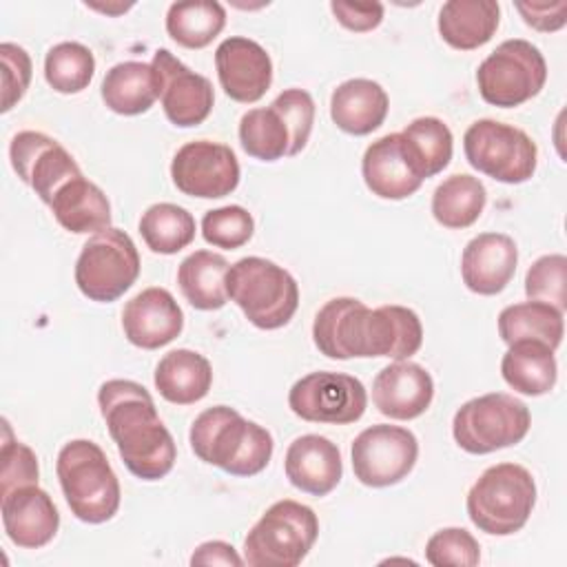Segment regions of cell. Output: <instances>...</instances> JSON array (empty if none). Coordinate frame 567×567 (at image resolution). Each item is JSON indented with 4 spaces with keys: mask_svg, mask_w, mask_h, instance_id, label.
<instances>
[{
    "mask_svg": "<svg viewBox=\"0 0 567 567\" xmlns=\"http://www.w3.org/2000/svg\"><path fill=\"white\" fill-rule=\"evenodd\" d=\"M226 24V9L213 0L173 2L166 13L168 35L186 49L208 47Z\"/></svg>",
    "mask_w": 567,
    "mask_h": 567,
    "instance_id": "cell-34",
    "label": "cell"
},
{
    "mask_svg": "<svg viewBox=\"0 0 567 567\" xmlns=\"http://www.w3.org/2000/svg\"><path fill=\"white\" fill-rule=\"evenodd\" d=\"M501 374L505 383L518 394H547L556 385L558 377L554 350L540 341L509 343L501 359Z\"/></svg>",
    "mask_w": 567,
    "mask_h": 567,
    "instance_id": "cell-29",
    "label": "cell"
},
{
    "mask_svg": "<svg viewBox=\"0 0 567 567\" xmlns=\"http://www.w3.org/2000/svg\"><path fill=\"white\" fill-rule=\"evenodd\" d=\"M518 13L523 16L525 24L536 31H558L567 22V2H516Z\"/></svg>",
    "mask_w": 567,
    "mask_h": 567,
    "instance_id": "cell-45",
    "label": "cell"
},
{
    "mask_svg": "<svg viewBox=\"0 0 567 567\" xmlns=\"http://www.w3.org/2000/svg\"><path fill=\"white\" fill-rule=\"evenodd\" d=\"M312 341L328 359H410L423 343L419 315L405 306L368 308L354 297H334L315 315Z\"/></svg>",
    "mask_w": 567,
    "mask_h": 567,
    "instance_id": "cell-1",
    "label": "cell"
},
{
    "mask_svg": "<svg viewBox=\"0 0 567 567\" xmlns=\"http://www.w3.org/2000/svg\"><path fill=\"white\" fill-rule=\"evenodd\" d=\"M425 560L434 567H474L481 560V545L463 527H443L427 538Z\"/></svg>",
    "mask_w": 567,
    "mask_h": 567,
    "instance_id": "cell-40",
    "label": "cell"
},
{
    "mask_svg": "<svg viewBox=\"0 0 567 567\" xmlns=\"http://www.w3.org/2000/svg\"><path fill=\"white\" fill-rule=\"evenodd\" d=\"M226 292L259 330L284 328L297 312L295 277L266 257H241L226 272Z\"/></svg>",
    "mask_w": 567,
    "mask_h": 567,
    "instance_id": "cell-5",
    "label": "cell"
},
{
    "mask_svg": "<svg viewBox=\"0 0 567 567\" xmlns=\"http://www.w3.org/2000/svg\"><path fill=\"white\" fill-rule=\"evenodd\" d=\"M390 97L385 89L368 78L341 82L330 95V117L343 133L368 135L377 131L388 115Z\"/></svg>",
    "mask_w": 567,
    "mask_h": 567,
    "instance_id": "cell-24",
    "label": "cell"
},
{
    "mask_svg": "<svg viewBox=\"0 0 567 567\" xmlns=\"http://www.w3.org/2000/svg\"><path fill=\"white\" fill-rule=\"evenodd\" d=\"M288 405L303 421L348 425L363 416L368 392L352 374L321 370L292 383Z\"/></svg>",
    "mask_w": 567,
    "mask_h": 567,
    "instance_id": "cell-12",
    "label": "cell"
},
{
    "mask_svg": "<svg viewBox=\"0 0 567 567\" xmlns=\"http://www.w3.org/2000/svg\"><path fill=\"white\" fill-rule=\"evenodd\" d=\"M401 137L410 164L421 179L434 177L447 168L454 151V137L443 120L432 115L416 117L401 131Z\"/></svg>",
    "mask_w": 567,
    "mask_h": 567,
    "instance_id": "cell-32",
    "label": "cell"
},
{
    "mask_svg": "<svg viewBox=\"0 0 567 567\" xmlns=\"http://www.w3.org/2000/svg\"><path fill=\"white\" fill-rule=\"evenodd\" d=\"M153 381L159 396L168 403L190 405L208 394L213 385V368L204 354L177 348L159 359Z\"/></svg>",
    "mask_w": 567,
    "mask_h": 567,
    "instance_id": "cell-25",
    "label": "cell"
},
{
    "mask_svg": "<svg viewBox=\"0 0 567 567\" xmlns=\"http://www.w3.org/2000/svg\"><path fill=\"white\" fill-rule=\"evenodd\" d=\"M518 264L516 241L505 233H481L461 255V277L476 295H498L512 281Z\"/></svg>",
    "mask_w": 567,
    "mask_h": 567,
    "instance_id": "cell-21",
    "label": "cell"
},
{
    "mask_svg": "<svg viewBox=\"0 0 567 567\" xmlns=\"http://www.w3.org/2000/svg\"><path fill=\"white\" fill-rule=\"evenodd\" d=\"M432 399V374L423 365L408 359L381 368L372 381V403L388 419H416L430 408Z\"/></svg>",
    "mask_w": 567,
    "mask_h": 567,
    "instance_id": "cell-20",
    "label": "cell"
},
{
    "mask_svg": "<svg viewBox=\"0 0 567 567\" xmlns=\"http://www.w3.org/2000/svg\"><path fill=\"white\" fill-rule=\"evenodd\" d=\"M190 565H233V567H239V565H244V558L237 554V549L230 543L208 540V543H202L193 551Z\"/></svg>",
    "mask_w": 567,
    "mask_h": 567,
    "instance_id": "cell-46",
    "label": "cell"
},
{
    "mask_svg": "<svg viewBox=\"0 0 567 567\" xmlns=\"http://www.w3.org/2000/svg\"><path fill=\"white\" fill-rule=\"evenodd\" d=\"M58 481L71 514L89 525L111 520L120 509V481L104 450L89 439L62 445L55 463Z\"/></svg>",
    "mask_w": 567,
    "mask_h": 567,
    "instance_id": "cell-4",
    "label": "cell"
},
{
    "mask_svg": "<svg viewBox=\"0 0 567 567\" xmlns=\"http://www.w3.org/2000/svg\"><path fill=\"white\" fill-rule=\"evenodd\" d=\"M86 7H91V9H97V11H102V13H120V11H126L131 4H122V7H104V4H86Z\"/></svg>",
    "mask_w": 567,
    "mask_h": 567,
    "instance_id": "cell-47",
    "label": "cell"
},
{
    "mask_svg": "<svg viewBox=\"0 0 567 567\" xmlns=\"http://www.w3.org/2000/svg\"><path fill=\"white\" fill-rule=\"evenodd\" d=\"M140 235L157 255H175L195 239V217L171 202L148 206L140 217Z\"/></svg>",
    "mask_w": 567,
    "mask_h": 567,
    "instance_id": "cell-35",
    "label": "cell"
},
{
    "mask_svg": "<svg viewBox=\"0 0 567 567\" xmlns=\"http://www.w3.org/2000/svg\"><path fill=\"white\" fill-rule=\"evenodd\" d=\"M102 100L117 115L146 113L159 100V84L153 64L126 60L111 66L102 80Z\"/></svg>",
    "mask_w": 567,
    "mask_h": 567,
    "instance_id": "cell-28",
    "label": "cell"
},
{
    "mask_svg": "<svg viewBox=\"0 0 567 567\" xmlns=\"http://www.w3.org/2000/svg\"><path fill=\"white\" fill-rule=\"evenodd\" d=\"M171 179L188 197L219 199L239 184V162L230 146L195 140L186 142L171 162Z\"/></svg>",
    "mask_w": 567,
    "mask_h": 567,
    "instance_id": "cell-14",
    "label": "cell"
},
{
    "mask_svg": "<svg viewBox=\"0 0 567 567\" xmlns=\"http://www.w3.org/2000/svg\"><path fill=\"white\" fill-rule=\"evenodd\" d=\"M284 470L286 478L297 489L312 496H326L339 485L343 476L341 452L326 436L303 434L288 445Z\"/></svg>",
    "mask_w": 567,
    "mask_h": 567,
    "instance_id": "cell-22",
    "label": "cell"
},
{
    "mask_svg": "<svg viewBox=\"0 0 567 567\" xmlns=\"http://www.w3.org/2000/svg\"><path fill=\"white\" fill-rule=\"evenodd\" d=\"M100 414L126 470L142 481L164 478L177 458L148 390L131 379H109L97 390Z\"/></svg>",
    "mask_w": 567,
    "mask_h": 567,
    "instance_id": "cell-2",
    "label": "cell"
},
{
    "mask_svg": "<svg viewBox=\"0 0 567 567\" xmlns=\"http://www.w3.org/2000/svg\"><path fill=\"white\" fill-rule=\"evenodd\" d=\"M230 264L213 250L190 252L177 268V286L197 310H219L228 301L226 272Z\"/></svg>",
    "mask_w": 567,
    "mask_h": 567,
    "instance_id": "cell-30",
    "label": "cell"
},
{
    "mask_svg": "<svg viewBox=\"0 0 567 567\" xmlns=\"http://www.w3.org/2000/svg\"><path fill=\"white\" fill-rule=\"evenodd\" d=\"M252 233H255L252 215L237 204L213 208L202 217V237L215 248L235 250L248 244Z\"/></svg>",
    "mask_w": 567,
    "mask_h": 567,
    "instance_id": "cell-39",
    "label": "cell"
},
{
    "mask_svg": "<svg viewBox=\"0 0 567 567\" xmlns=\"http://www.w3.org/2000/svg\"><path fill=\"white\" fill-rule=\"evenodd\" d=\"M2 425L4 439L0 447V494L22 485H35L40 476L35 452L22 441L13 439L7 419L2 421Z\"/></svg>",
    "mask_w": 567,
    "mask_h": 567,
    "instance_id": "cell-41",
    "label": "cell"
},
{
    "mask_svg": "<svg viewBox=\"0 0 567 567\" xmlns=\"http://www.w3.org/2000/svg\"><path fill=\"white\" fill-rule=\"evenodd\" d=\"M534 505V476L518 463H498L487 467L470 487L465 498L470 520L492 536H509L523 529Z\"/></svg>",
    "mask_w": 567,
    "mask_h": 567,
    "instance_id": "cell-6",
    "label": "cell"
},
{
    "mask_svg": "<svg viewBox=\"0 0 567 567\" xmlns=\"http://www.w3.org/2000/svg\"><path fill=\"white\" fill-rule=\"evenodd\" d=\"M9 159L16 175L31 186L47 206L66 182L82 175L73 155L58 140L40 131H20L13 135Z\"/></svg>",
    "mask_w": 567,
    "mask_h": 567,
    "instance_id": "cell-15",
    "label": "cell"
},
{
    "mask_svg": "<svg viewBox=\"0 0 567 567\" xmlns=\"http://www.w3.org/2000/svg\"><path fill=\"white\" fill-rule=\"evenodd\" d=\"M58 224L75 235L100 233L111 226V204L104 190L84 175L66 182L49 204Z\"/></svg>",
    "mask_w": 567,
    "mask_h": 567,
    "instance_id": "cell-26",
    "label": "cell"
},
{
    "mask_svg": "<svg viewBox=\"0 0 567 567\" xmlns=\"http://www.w3.org/2000/svg\"><path fill=\"white\" fill-rule=\"evenodd\" d=\"M330 9L341 27L354 33L372 31L383 20V4L381 2H330Z\"/></svg>",
    "mask_w": 567,
    "mask_h": 567,
    "instance_id": "cell-44",
    "label": "cell"
},
{
    "mask_svg": "<svg viewBox=\"0 0 567 567\" xmlns=\"http://www.w3.org/2000/svg\"><path fill=\"white\" fill-rule=\"evenodd\" d=\"M151 64L157 75L159 102L168 122L179 128L202 124L215 104L210 80L190 71L168 49H157Z\"/></svg>",
    "mask_w": 567,
    "mask_h": 567,
    "instance_id": "cell-16",
    "label": "cell"
},
{
    "mask_svg": "<svg viewBox=\"0 0 567 567\" xmlns=\"http://www.w3.org/2000/svg\"><path fill=\"white\" fill-rule=\"evenodd\" d=\"M184 312L166 288H144L126 301L122 310V330L128 343L142 350H157L179 337Z\"/></svg>",
    "mask_w": 567,
    "mask_h": 567,
    "instance_id": "cell-19",
    "label": "cell"
},
{
    "mask_svg": "<svg viewBox=\"0 0 567 567\" xmlns=\"http://www.w3.org/2000/svg\"><path fill=\"white\" fill-rule=\"evenodd\" d=\"M0 64H2V106L0 111H11L27 93L31 82V58L29 53L13 44H0Z\"/></svg>",
    "mask_w": 567,
    "mask_h": 567,
    "instance_id": "cell-43",
    "label": "cell"
},
{
    "mask_svg": "<svg viewBox=\"0 0 567 567\" xmlns=\"http://www.w3.org/2000/svg\"><path fill=\"white\" fill-rule=\"evenodd\" d=\"M529 425L532 414L520 399L507 392H489L465 401L456 410L452 434L467 454H492L520 443Z\"/></svg>",
    "mask_w": 567,
    "mask_h": 567,
    "instance_id": "cell-8",
    "label": "cell"
},
{
    "mask_svg": "<svg viewBox=\"0 0 567 567\" xmlns=\"http://www.w3.org/2000/svg\"><path fill=\"white\" fill-rule=\"evenodd\" d=\"M563 312L543 301L512 303L498 315V334L509 346L516 341H540L556 350L563 341Z\"/></svg>",
    "mask_w": 567,
    "mask_h": 567,
    "instance_id": "cell-31",
    "label": "cell"
},
{
    "mask_svg": "<svg viewBox=\"0 0 567 567\" xmlns=\"http://www.w3.org/2000/svg\"><path fill=\"white\" fill-rule=\"evenodd\" d=\"M525 295L529 301H543L560 312L567 308V257L543 255L525 275Z\"/></svg>",
    "mask_w": 567,
    "mask_h": 567,
    "instance_id": "cell-38",
    "label": "cell"
},
{
    "mask_svg": "<svg viewBox=\"0 0 567 567\" xmlns=\"http://www.w3.org/2000/svg\"><path fill=\"white\" fill-rule=\"evenodd\" d=\"M547 82V62L538 47L523 38L501 42L476 69L481 97L501 109H514L536 97Z\"/></svg>",
    "mask_w": 567,
    "mask_h": 567,
    "instance_id": "cell-9",
    "label": "cell"
},
{
    "mask_svg": "<svg viewBox=\"0 0 567 567\" xmlns=\"http://www.w3.org/2000/svg\"><path fill=\"white\" fill-rule=\"evenodd\" d=\"M217 78L224 93L241 104H252L272 84V60L266 49L241 35H230L215 49Z\"/></svg>",
    "mask_w": 567,
    "mask_h": 567,
    "instance_id": "cell-17",
    "label": "cell"
},
{
    "mask_svg": "<svg viewBox=\"0 0 567 567\" xmlns=\"http://www.w3.org/2000/svg\"><path fill=\"white\" fill-rule=\"evenodd\" d=\"M140 266V252L128 233L109 226L82 246L75 261V284L86 299L111 303L137 281Z\"/></svg>",
    "mask_w": 567,
    "mask_h": 567,
    "instance_id": "cell-10",
    "label": "cell"
},
{
    "mask_svg": "<svg viewBox=\"0 0 567 567\" xmlns=\"http://www.w3.org/2000/svg\"><path fill=\"white\" fill-rule=\"evenodd\" d=\"M239 144L255 159L277 162L290 153V128L272 104L250 109L239 120Z\"/></svg>",
    "mask_w": 567,
    "mask_h": 567,
    "instance_id": "cell-36",
    "label": "cell"
},
{
    "mask_svg": "<svg viewBox=\"0 0 567 567\" xmlns=\"http://www.w3.org/2000/svg\"><path fill=\"white\" fill-rule=\"evenodd\" d=\"M361 175L372 195L392 202L414 195L423 184L410 164L401 133H388L365 148Z\"/></svg>",
    "mask_w": 567,
    "mask_h": 567,
    "instance_id": "cell-23",
    "label": "cell"
},
{
    "mask_svg": "<svg viewBox=\"0 0 567 567\" xmlns=\"http://www.w3.org/2000/svg\"><path fill=\"white\" fill-rule=\"evenodd\" d=\"M0 512L7 538L22 549L49 545L60 527L58 507L38 483L0 494Z\"/></svg>",
    "mask_w": 567,
    "mask_h": 567,
    "instance_id": "cell-18",
    "label": "cell"
},
{
    "mask_svg": "<svg viewBox=\"0 0 567 567\" xmlns=\"http://www.w3.org/2000/svg\"><path fill=\"white\" fill-rule=\"evenodd\" d=\"M95 73V58L82 42H60L47 51L44 80L58 93L84 91Z\"/></svg>",
    "mask_w": 567,
    "mask_h": 567,
    "instance_id": "cell-37",
    "label": "cell"
},
{
    "mask_svg": "<svg viewBox=\"0 0 567 567\" xmlns=\"http://www.w3.org/2000/svg\"><path fill=\"white\" fill-rule=\"evenodd\" d=\"M463 151L472 168L503 184L532 179L538 164V146L523 128L489 117L467 126Z\"/></svg>",
    "mask_w": 567,
    "mask_h": 567,
    "instance_id": "cell-11",
    "label": "cell"
},
{
    "mask_svg": "<svg viewBox=\"0 0 567 567\" xmlns=\"http://www.w3.org/2000/svg\"><path fill=\"white\" fill-rule=\"evenodd\" d=\"M352 470L368 487H390L401 483L416 465L419 441L401 425H372L352 441Z\"/></svg>",
    "mask_w": 567,
    "mask_h": 567,
    "instance_id": "cell-13",
    "label": "cell"
},
{
    "mask_svg": "<svg viewBox=\"0 0 567 567\" xmlns=\"http://www.w3.org/2000/svg\"><path fill=\"white\" fill-rule=\"evenodd\" d=\"M501 22L496 0H450L439 11L443 42L458 51H472L492 40Z\"/></svg>",
    "mask_w": 567,
    "mask_h": 567,
    "instance_id": "cell-27",
    "label": "cell"
},
{
    "mask_svg": "<svg viewBox=\"0 0 567 567\" xmlns=\"http://www.w3.org/2000/svg\"><path fill=\"white\" fill-rule=\"evenodd\" d=\"M487 202V190L483 182L467 173H456L443 179L432 195L434 219L452 230L472 226Z\"/></svg>",
    "mask_w": 567,
    "mask_h": 567,
    "instance_id": "cell-33",
    "label": "cell"
},
{
    "mask_svg": "<svg viewBox=\"0 0 567 567\" xmlns=\"http://www.w3.org/2000/svg\"><path fill=\"white\" fill-rule=\"evenodd\" d=\"M272 106L284 115L288 128H290V153L297 155L306 148L312 124H315V100L308 91L303 89H286L281 91Z\"/></svg>",
    "mask_w": 567,
    "mask_h": 567,
    "instance_id": "cell-42",
    "label": "cell"
},
{
    "mask_svg": "<svg viewBox=\"0 0 567 567\" xmlns=\"http://www.w3.org/2000/svg\"><path fill=\"white\" fill-rule=\"evenodd\" d=\"M190 450L208 465L233 476H255L272 458V436L266 427L244 419L235 408L213 405L204 410L188 432Z\"/></svg>",
    "mask_w": 567,
    "mask_h": 567,
    "instance_id": "cell-3",
    "label": "cell"
},
{
    "mask_svg": "<svg viewBox=\"0 0 567 567\" xmlns=\"http://www.w3.org/2000/svg\"><path fill=\"white\" fill-rule=\"evenodd\" d=\"M319 536L312 507L284 498L272 503L244 538V563L250 567H297Z\"/></svg>",
    "mask_w": 567,
    "mask_h": 567,
    "instance_id": "cell-7",
    "label": "cell"
}]
</instances>
